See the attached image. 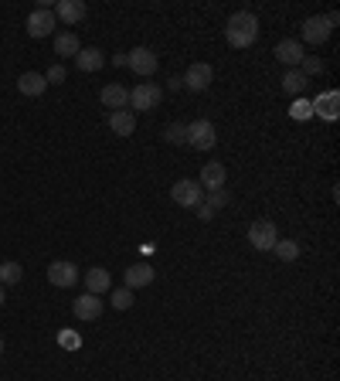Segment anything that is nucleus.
<instances>
[{
  "mask_svg": "<svg viewBox=\"0 0 340 381\" xmlns=\"http://www.w3.org/2000/svg\"><path fill=\"white\" fill-rule=\"evenodd\" d=\"M306 85H310V78L303 75L300 68H289V72H286L283 75V89L289 95H300V92H306Z\"/></svg>",
  "mask_w": 340,
  "mask_h": 381,
  "instance_id": "4be33fe9",
  "label": "nucleus"
},
{
  "mask_svg": "<svg viewBox=\"0 0 340 381\" xmlns=\"http://www.w3.org/2000/svg\"><path fill=\"white\" fill-rule=\"evenodd\" d=\"M20 276H24L20 262H0V286H14V283H20Z\"/></svg>",
  "mask_w": 340,
  "mask_h": 381,
  "instance_id": "b1692460",
  "label": "nucleus"
},
{
  "mask_svg": "<svg viewBox=\"0 0 340 381\" xmlns=\"http://www.w3.org/2000/svg\"><path fill=\"white\" fill-rule=\"evenodd\" d=\"M58 344H61V347H68V351H78V347H82V337L72 334V330H65V334L58 337Z\"/></svg>",
  "mask_w": 340,
  "mask_h": 381,
  "instance_id": "c85d7f7f",
  "label": "nucleus"
},
{
  "mask_svg": "<svg viewBox=\"0 0 340 381\" xmlns=\"http://www.w3.org/2000/svg\"><path fill=\"white\" fill-rule=\"evenodd\" d=\"M160 99H164V89H160L157 82H140L130 92V106L136 113H150V109L160 106Z\"/></svg>",
  "mask_w": 340,
  "mask_h": 381,
  "instance_id": "7ed1b4c3",
  "label": "nucleus"
},
{
  "mask_svg": "<svg viewBox=\"0 0 340 381\" xmlns=\"http://www.w3.org/2000/svg\"><path fill=\"white\" fill-rule=\"evenodd\" d=\"M164 136H167L170 143H184V140H188V126H181V123H170L167 130H164Z\"/></svg>",
  "mask_w": 340,
  "mask_h": 381,
  "instance_id": "bb28decb",
  "label": "nucleus"
},
{
  "mask_svg": "<svg viewBox=\"0 0 340 381\" xmlns=\"http://www.w3.org/2000/svg\"><path fill=\"white\" fill-rule=\"evenodd\" d=\"M55 14L48 11V7H38V11H31L28 14V35L31 38H48L51 31H55Z\"/></svg>",
  "mask_w": 340,
  "mask_h": 381,
  "instance_id": "1a4fd4ad",
  "label": "nucleus"
},
{
  "mask_svg": "<svg viewBox=\"0 0 340 381\" xmlns=\"http://www.w3.org/2000/svg\"><path fill=\"white\" fill-rule=\"evenodd\" d=\"M55 20H65V24H78V20L89 14V7L82 4V0H58V7L51 11Z\"/></svg>",
  "mask_w": 340,
  "mask_h": 381,
  "instance_id": "2eb2a0df",
  "label": "nucleus"
},
{
  "mask_svg": "<svg viewBox=\"0 0 340 381\" xmlns=\"http://www.w3.org/2000/svg\"><path fill=\"white\" fill-rule=\"evenodd\" d=\"M99 99H102L106 109H113L116 113V109H126V106H130V89H123L119 82H109V85L99 92Z\"/></svg>",
  "mask_w": 340,
  "mask_h": 381,
  "instance_id": "4468645a",
  "label": "nucleus"
},
{
  "mask_svg": "<svg viewBox=\"0 0 340 381\" xmlns=\"http://www.w3.org/2000/svg\"><path fill=\"white\" fill-rule=\"evenodd\" d=\"M44 82H48V85H58V82H65V65H51V68L44 72Z\"/></svg>",
  "mask_w": 340,
  "mask_h": 381,
  "instance_id": "cd10ccee",
  "label": "nucleus"
},
{
  "mask_svg": "<svg viewBox=\"0 0 340 381\" xmlns=\"http://www.w3.org/2000/svg\"><path fill=\"white\" fill-rule=\"evenodd\" d=\"M225 177H228V171H225V164H205L201 167V177H198V184H201V190H221L225 188Z\"/></svg>",
  "mask_w": 340,
  "mask_h": 381,
  "instance_id": "ddd939ff",
  "label": "nucleus"
},
{
  "mask_svg": "<svg viewBox=\"0 0 340 381\" xmlns=\"http://www.w3.org/2000/svg\"><path fill=\"white\" fill-rule=\"evenodd\" d=\"M75 65L82 68V72H99V68L106 65V58H102L99 48H82V52L75 55Z\"/></svg>",
  "mask_w": 340,
  "mask_h": 381,
  "instance_id": "412c9836",
  "label": "nucleus"
},
{
  "mask_svg": "<svg viewBox=\"0 0 340 381\" xmlns=\"http://www.w3.org/2000/svg\"><path fill=\"white\" fill-rule=\"evenodd\" d=\"M188 143L194 150H211L218 143V133H214L211 119H194V123H188Z\"/></svg>",
  "mask_w": 340,
  "mask_h": 381,
  "instance_id": "423d86ee",
  "label": "nucleus"
},
{
  "mask_svg": "<svg viewBox=\"0 0 340 381\" xmlns=\"http://www.w3.org/2000/svg\"><path fill=\"white\" fill-rule=\"evenodd\" d=\"M276 238H279V231H276V225L269 218H259V222L248 225V246L259 248V252H272Z\"/></svg>",
  "mask_w": 340,
  "mask_h": 381,
  "instance_id": "20e7f679",
  "label": "nucleus"
},
{
  "mask_svg": "<svg viewBox=\"0 0 340 381\" xmlns=\"http://www.w3.org/2000/svg\"><path fill=\"white\" fill-rule=\"evenodd\" d=\"M334 102H337V95H334V92H330V95H323V99H317V109H320V106H323V113H327V116H330V119H334V109H330Z\"/></svg>",
  "mask_w": 340,
  "mask_h": 381,
  "instance_id": "c756f323",
  "label": "nucleus"
},
{
  "mask_svg": "<svg viewBox=\"0 0 340 381\" xmlns=\"http://www.w3.org/2000/svg\"><path fill=\"white\" fill-rule=\"evenodd\" d=\"M225 41L231 48H252L255 41H259V18L252 14V11H235L225 24Z\"/></svg>",
  "mask_w": 340,
  "mask_h": 381,
  "instance_id": "f257e3e1",
  "label": "nucleus"
},
{
  "mask_svg": "<svg viewBox=\"0 0 340 381\" xmlns=\"http://www.w3.org/2000/svg\"><path fill=\"white\" fill-rule=\"evenodd\" d=\"M18 89H20V95H31V99H38V95L48 89L44 72H24V75L18 78Z\"/></svg>",
  "mask_w": 340,
  "mask_h": 381,
  "instance_id": "a211bd4d",
  "label": "nucleus"
},
{
  "mask_svg": "<svg viewBox=\"0 0 340 381\" xmlns=\"http://www.w3.org/2000/svg\"><path fill=\"white\" fill-rule=\"evenodd\" d=\"M113 289V279H109V272L102 266H92L85 272V293H92V296H102V293H109Z\"/></svg>",
  "mask_w": 340,
  "mask_h": 381,
  "instance_id": "dca6fc26",
  "label": "nucleus"
},
{
  "mask_svg": "<svg viewBox=\"0 0 340 381\" xmlns=\"http://www.w3.org/2000/svg\"><path fill=\"white\" fill-rule=\"evenodd\" d=\"M170 198H174V205H181V208H198L201 201H205V190L198 181H177L174 188H170Z\"/></svg>",
  "mask_w": 340,
  "mask_h": 381,
  "instance_id": "39448f33",
  "label": "nucleus"
},
{
  "mask_svg": "<svg viewBox=\"0 0 340 381\" xmlns=\"http://www.w3.org/2000/svg\"><path fill=\"white\" fill-rule=\"evenodd\" d=\"M78 52H82V44H78L75 31H61V35H55V55H61V58H75Z\"/></svg>",
  "mask_w": 340,
  "mask_h": 381,
  "instance_id": "aec40b11",
  "label": "nucleus"
},
{
  "mask_svg": "<svg viewBox=\"0 0 340 381\" xmlns=\"http://www.w3.org/2000/svg\"><path fill=\"white\" fill-rule=\"evenodd\" d=\"M113 306L116 310H126V306H133V289H113Z\"/></svg>",
  "mask_w": 340,
  "mask_h": 381,
  "instance_id": "a878e982",
  "label": "nucleus"
},
{
  "mask_svg": "<svg viewBox=\"0 0 340 381\" xmlns=\"http://www.w3.org/2000/svg\"><path fill=\"white\" fill-rule=\"evenodd\" d=\"M7 303V289H4V286H0V306Z\"/></svg>",
  "mask_w": 340,
  "mask_h": 381,
  "instance_id": "72a5a7b5",
  "label": "nucleus"
},
{
  "mask_svg": "<svg viewBox=\"0 0 340 381\" xmlns=\"http://www.w3.org/2000/svg\"><path fill=\"white\" fill-rule=\"evenodd\" d=\"M72 313H75V320H99L102 317V300L92 296V293H82L72 303Z\"/></svg>",
  "mask_w": 340,
  "mask_h": 381,
  "instance_id": "f8f14e48",
  "label": "nucleus"
},
{
  "mask_svg": "<svg viewBox=\"0 0 340 381\" xmlns=\"http://www.w3.org/2000/svg\"><path fill=\"white\" fill-rule=\"evenodd\" d=\"M272 252H276V255H279L283 262H296V259H300V246H296L293 238H276Z\"/></svg>",
  "mask_w": 340,
  "mask_h": 381,
  "instance_id": "5701e85b",
  "label": "nucleus"
},
{
  "mask_svg": "<svg viewBox=\"0 0 340 381\" xmlns=\"http://www.w3.org/2000/svg\"><path fill=\"white\" fill-rule=\"evenodd\" d=\"M109 130H113L116 136H133L136 133V116H133L130 109H116V113L109 116Z\"/></svg>",
  "mask_w": 340,
  "mask_h": 381,
  "instance_id": "6ab92c4d",
  "label": "nucleus"
},
{
  "mask_svg": "<svg viewBox=\"0 0 340 381\" xmlns=\"http://www.w3.org/2000/svg\"><path fill=\"white\" fill-rule=\"evenodd\" d=\"M0 354H4V337H0Z\"/></svg>",
  "mask_w": 340,
  "mask_h": 381,
  "instance_id": "f704fd0d",
  "label": "nucleus"
},
{
  "mask_svg": "<svg viewBox=\"0 0 340 381\" xmlns=\"http://www.w3.org/2000/svg\"><path fill=\"white\" fill-rule=\"evenodd\" d=\"M293 109H296V116H300V119H306V116H310V106H306V102H296Z\"/></svg>",
  "mask_w": 340,
  "mask_h": 381,
  "instance_id": "473e14b6",
  "label": "nucleus"
},
{
  "mask_svg": "<svg viewBox=\"0 0 340 381\" xmlns=\"http://www.w3.org/2000/svg\"><path fill=\"white\" fill-rule=\"evenodd\" d=\"M198 218H201V222H211V218H214V208L201 201V205H198Z\"/></svg>",
  "mask_w": 340,
  "mask_h": 381,
  "instance_id": "2f4dec72",
  "label": "nucleus"
},
{
  "mask_svg": "<svg viewBox=\"0 0 340 381\" xmlns=\"http://www.w3.org/2000/svg\"><path fill=\"white\" fill-rule=\"evenodd\" d=\"M276 58L283 61L286 68H300V61L306 58V52H303V44L296 38H283L276 44Z\"/></svg>",
  "mask_w": 340,
  "mask_h": 381,
  "instance_id": "9b49d317",
  "label": "nucleus"
},
{
  "mask_svg": "<svg viewBox=\"0 0 340 381\" xmlns=\"http://www.w3.org/2000/svg\"><path fill=\"white\" fill-rule=\"evenodd\" d=\"M184 85H188L190 92H205L211 82H214V68H211L208 61H194L188 72H184V78H181Z\"/></svg>",
  "mask_w": 340,
  "mask_h": 381,
  "instance_id": "6e6552de",
  "label": "nucleus"
},
{
  "mask_svg": "<svg viewBox=\"0 0 340 381\" xmlns=\"http://www.w3.org/2000/svg\"><path fill=\"white\" fill-rule=\"evenodd\" d=\"M221 205H228V194L225 190H211V208H221Z\"/></svg>",
  "mask_w": 340,
  "mask_h": 381,
  "instance_id": "7c9ffc66",
  "label": "nucleus"
},
{
  "mask_svg": "<svg viewBox=\"0 0 340 381\" xmlns=\"http://www.w3.org/2000/svg\"><path fill=\"white\" fill-rule=\"evenodd\" d=\"M126 65H130L136 75L147 78V75H153V72H157L160 58H157V52H153V48H143V44H140V48H133L130 55H126Z\"/></svg>",
  "mask_w": 340,
  "mask_h": 381,
  "instance_id": "0eeeda50",
  "label": "nucleus"
},
{
  "mask_svg": "<svg viewBox=\"0 0 340 381\" xmlns=\"http://www.w3.org/2000/svg\"><path fill=\"white\" fill-rule=\"evenodd\" d=\"M337 20H340L337 14H313V18H306L303 20V41H306V44H323V41L334 35Z\"/></svg>",
  "mask_w": 340,
  "mask_h": 381,
  "instance_id": "f03ea898",
  "label": "nucleus"
},
{
  "mask_svg": "<svg viewBox=\"0 0 340 381\" xmlns=\"http://www.w3.org/2000/svg\"><path fill=\"white\" fill-rule=\"evenodd\" d=\"M323 68H327V65H323V58H303V61H300V72L306 78H310V75H320Z\"/></svg>",
  "mask_w": 340,
  "mask_h": 381,
  "instance_id": "393cba45",
  "label": "nucleus"
},
{
  "mask_svg": "<svg viewBox=\"0 0 340 381\" xmlns=\"http://www.w3.org/2000/svg\"><path fill=\"white\" fill-rule=\"evenodd\" d=\"M153 279H157V272H153V266H147V262H136V266L126 269V289H140V286H150Z\"/></svg>",
  "mask_w": 340,
  "mask_h": 381,
  "instance_id": "f3484780",
  "label": "nucleus"
},
{
  "mask_svg": "<svg viewBox=\"0 0 340 381\" xmlns=\"http://www.w3.org/2000/svg\"><path fill=\"white\" fill-rule=\"evenodd\" d=\"M75 279H78L75 262H65V259H55V262L48 266V283L58 286V289H68V286H75Z\"/></svg>",
  "mask_w": 340,
  "mask_h": 381,
  "instance_id": "9d476101",
  "label": "nucleus"
}]
</instances>
